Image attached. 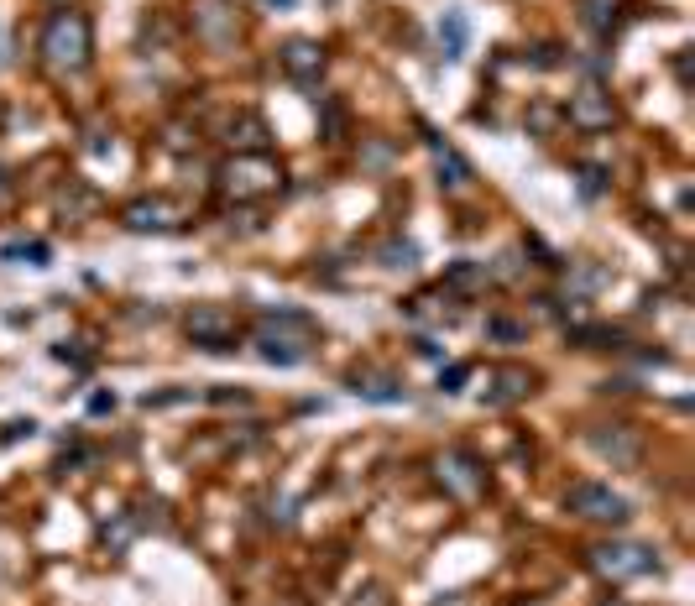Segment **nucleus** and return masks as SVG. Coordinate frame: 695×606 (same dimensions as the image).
Instances as JSON below:
<instances>
[{
    "instance_id": "f257e3e1",
    "label": "nucleus",
    "mask_w": 695,
    "mask_h": 606,
    "mask_svg": "<svg viewBox=\"0 0 695 606\" xmlns=\"http://www.w3.org/2000/svg\"><path fill=\"white\" fill-rule=\"evenodd\" d=\"M42 48V63L53 68V74H79V68L89 63V53H95V32H89V16L84 11H53L48 27H42L37 37Z\"/></svg>"
},
{
    "instance_id": "f03ea898",
    "label": "nucleus",
    "mask_w": 695,
    "mask_h": 606,
    "mask_svg": "<svg viewBox=\"0 0 695 606\" xmlns=\"http://www.w3.org/2000/svg\"><path fill=\"white\" fill-rule=\"evenodd\" d=\"M257 351H262L267 366H304L309 351H314V319L293 314V309L262 314V324H257Z\"/></svg>"
},
{
    "instance_id": "7ed1b4c3",
    "label": "nucleus",
    "mask_w": 695,
    "mask_h": 606,
    "mask_svg": "<svg viewBox=\"0 0 695 606\" xmlns=\"http://www.w3.org/2000/svg\"><path fill=\"white\" fill-rule=\"evenodd\" d=\"M215 183H220V194L225 199H267L277 183H283V168L267 157V152H236L225 162V168L215 173Z\"/></svg>"
},
{
    "instance_id": "20e7f679",
    "label": "nucleus",
    "mask_w": 695,
    "mask_h": 606,
    "mask_svg": "<svg viewBox=\"0 0 695 606\" xmlns=\"http://www.w3.org/2000/svg\"><path fill=\"white\" fill-rule=\"evenodd\" d=\"M586 565L601 580L622 586V580H638L648 570H659V559H654V549H648V544H591L586 549Z\"/></svg>"
},
{
    "instance_id": "39448f33",
    "label": "nucleus",
    "mask_w": 695,
    "mask_h": 606,
    "mask_svg": "<svg viewBox=\"0 0 695 606\" xmlns=\"http://www.w3.org/2000/svg\"><path fill=\"white\" fill-rule=\"evenodd\" d=\"M121 225L136 230V236H173V230L189 225V209L168 194H152V199H136L121 209Z\"/></svg>"
},
{
    "instance_id": "423d86ee",
    "label": "nucleus",
    "mask_w": 695,
    "mask_h": 606,
    "mask_svg": "<svg viewBox=\"0 0 695 606\" xmlns=\"http://www.w3.org/2000/svg\"><path fill=\"white\" fill-rule=\"evenodd\" d=\"M565 502H570V512H581L586 523H612L617 528V523L633 518V502L617 497L612 486H601V481H575Z\"/></svg>"
},
{
    "instance_id": "0eeeda50",
    "label": "nucleus",
    "mask_w": 695,
    "mask_h": 606,
    "mask_svg": "<svg viewBox=\"0 0 695 606\" xmlns=\"http://www.w3.org/2000/svg\"><path fill=\"white\" fill-rule=\"evenodd\" d=\"M183 330L199 351H236V314L220 309V303H199V309L183 319Z\"/></svg>"
},
{
    "instance_id": "6e6552de",
    "label": "nucleus",
    "mask_w": 695,
    "mask_h": 606,
    "mask_svg": "<svg viewBox=\"0 0 695 606\" xmlns=\"http://www.w3.org/2000/svg\"><path fill=\"white\" fill-rule=\"evenodd\" d=\"M439 481H445L450 497L471 502V497L486 492V465L471 450H445V455H439Z\"/></svg>"
},
{
    "instance_id": "1a4fd4ad",
    "label": "nucleus",
    "mask_w": 695,
    "mask_h": 606,
    "mask_svg": "<svg viewBox=\"0 0 695 606\" xmlns=\"http://www.w3.org/2000/svg\"><path fill=\"white\" fill-rule=\"evenodd\" d=\"M570 126H581V131H612V121H617V105H612V95L601 84H586V89H575L570 95Z\"/></svg>"
},
{
    "instance_id": "9d476101",
    "label": "nucleus",
    "mask_w": 695,
    "mask_h": 606,
    "mask_svg": "<svg viewBox=\"0 0 695 606\" xmlns=\"http://www.w3.org/2000/svg\"><path fill=\"white\" fill-rule=\"evenodd\" d=\"M591 450L601 460H612L617 471H633V465L643 460V445H638V434L628 424H596L591 429Z\"/></svg>"
},
{
    "instance_id": "9b49d317",
    "label": "nucleus",
    "mask_w": 695,
    "mask_h": 606,
    "mask_svg": "<svg viewBox=\"0 0 695 606\" xmlns=\"http://www.w3.org/2000/svg\"><path fill=\"white\" fill-rule=\"evenodd\" d=\"M277 63H283V74L293 79V84H319V74H324V48L319 42H309V37H293V42H283V53H277Z\"/></svg>"
},
{
    "instance_id": "f8f14e48",
    "label": "nucleus",
    "mask_w": 695,
    "mask_h": 606,
    "mask_svg": "<svg viewBox=\"0 0 695 606\" xmlns=\"http://www.w3.org/2000/svg\"><path fill=\"white\" fill-rule=\"evenodd\" d=\"M424 142H429V152H434V173H439V189L445 194H460V189H471V162L460 157L445 136H434V131H424Z\"/></svg>"
},
{
    "instance_id": "ddd939ff",
    "label": "nucleus",
    "mask_w": 695,
    "mask_h": 606,
    "mask_svg": "<svg viewBox=\"0 0 695 606\" xmlns=\"http://www.w3.org/2000/svg\"><path fill=\"white\" fill-rule=\"evenodd\" d=\"M534 392V377H528V366H497L492 377H486L481 387V403L486 408H507V403H518Z\"/></svg>"
},
{
    "instance_id": "4468645a",
    "label": "nucleus",
    "mask_w": 695,
    "mask_h": 606,
    "mask_svg": "<svg viewBox=\"0 0 695 606\" xmlns=\"http://www.w3.org/2000/svg\"><path fill=\"white\" fill-rule=\"evenodd\" d=\"M194 27L204 42H230L236 37V6H230V0H204L194 11Z\"/></svg>"
},
{
    "instance_id": "2eb2a0df",
    "label": "nucleus",
    "mask_w": 695,
    "mask_h": 606,
    "mask_svg": "<svg viewBox=\"0 0 695 606\" xmlns=\"http://www.w3.org/2000/svg\"><path fill=\"white\" fill-rule=\"evenodd\" d=\"M351 392H356V398H366V403H403L408 398V387L398 377H387V371H356Z\"/></svg>"
},
{
    "instance_id": "dca6fc26",
    "label": "nucleus",
    "mask_w": 695,
    "mask_h": 606,
    "mask_svg": "<svg viewBox=\"0 0 695 606\" xmlns=\"http://www.w3.org/2000/svg\"><path fill=\"white\" fill-rule=\"evenodd\" d=\"M466 48H471V16L460 6H450L445 16H439V53L455 63V58H466Z\"/></svg>"
},
{
    "instance_id": "f3484780",
    "label": "nucleus",
    "mask_w": 695,
    "mask_h": 606,
    "mask_svg": "<svg viewBox=\"0 0 695 606\" xmlns=\"http://www.w3.org/2000/svg\"><path fill=\"white\" fill-rule=\"evenodd\" d=\"M267 121H262V115H236V121H230V136H225V142L230 147H236V152H267Z\"/></svg>"
},
{
    "instance_id": "a211bd4d",
    "label": "nucleus",
    "mask_w": 695,
    "mask_h": 606,
    "mask_svg": "<svg viewBox=\"0 0 695 606\" xmlns=\"http://www.w3.org/2000/svg\"><path fill=\"white\" fill-rule=\"evenodd\" d=\"M486 283H492V267L486 262H455L445 272V293H481Z\"/></svg>"
},
{
    "instance_id": "6ab92c4d",
    "label": "nucleus",
    "mask_w": 695,
    "mask_h": 606,
    "mask_svg": "<svg viewBox=\"0 0 695 606\" xmlns=\"http://www.w3.org/2000/svg\"><path fill=\"white\" fill-rule=\"evenodd\" d=\"M413 319H429V324H455L460 319V309H455V298L439 288V293H429V298H413V309H408Z\"/></svg>"
},
{
    "instance_id": "aec40b11",
    "label": "nucleus",
    "mask_w": 695,
    "mask_h": 606,
    "mask_svg": "<svg viewBox=\"0 0 695 606\" xmlns=\"http://www.w3.org/2000/svg\"><path fill=\"white\" fill-rule=\"evenodd\" d=\"M0 262H11V267H48L53 262V246L48 241H11V246H0Z\"/></svg>"
},
{
    "instance_id": "412c9836",
    "label": "nucleus",
    "mask_w": 695,
    "mask_h": 606,
    "mask_svg": "<svg viewBox=\"0 0 695 606\" xmlns=\"http://www.w3.org/2000/svg\"><path fill=\"white\" fill-rule=\"evenodd\" d=\"M607 283H612L607 267H596V262H570V288H575V298H591L596 288H607Z\"/></svg>"
},
{
    "instance_id": "4be33fe9",
    "label": "nucleus",
    "mask_w": 695,
    "mask_h": 606,
    "mask_svg": "<svg viewBox=\"0 0 695 606\" xmlns=\"http://www.w3.org/2000/svg\"><path fill=\"white\" fill-rule=\"evenodd\" d=\"M575 189H581V199H586V204H596L601 194L612 189V173H607V168H596V162H586V168L575 173Z\"/></svg>"
},
{
    "instance_id": "5701e85b",
    "label": "nucleus",
    "mask_w": 695,
    "mask_h": 606,
    "mask_svg": "<svg viewBox=\"0 0 695 606\" xmlns=\"http://www.w3.org/2000/svg\"><path fill=\"white\" fill-rule=\"evenodd\" d=\"M377 256H382V267H387V272H408V267H419V246H413V241H387Z\"/></svg>"
},
{
    "instance_id": "b1692460",
    "label": "nucleus",
    "mask_w": 695,
    "mask_h": 606,
    "mask_svg": "<svg viewBox=\"0 0 695 606\" xmlns=\"http://www.w3.org/2000/svg\"><path fill=\"white\" fill-rule=\"evenodd\" d=\"M486 340L518 345V340H528V324L523 319H507V314H492V319H486Z\"/></svg>"
},
{
    "instance_id": "393cba45",
    "label": "nucleus",
    "mask_w": 695,
    "mask_h": 606,
    "mask_svg": "<svg viewBox=\"0 0 695 606\" xmlns=\"http://www.w3.org/2000/svg\"><path fill=\"white\" fill-rule=\"evenodd\" d=\"M581 21L591 32H607L612 27V0H581Z\"/></svg>"
},
{
    "instance_id": "a878e982",
    "label": "nucleus",
    "mask_w": 695,
    "mask_h": 606,
    "mask_svg": "<svg viewBox=\"0 0 695 606\" xmlns=\"http://www.w3.org/2000/svg\"><path fill=\"white\" fill-rule=\"evenodd\" d=\"M58 204H63L68 220H79V215H89V209H95V194H89V189H63Z\"/></svg>"
},
{
    "instance_id": "bb28decb",
    "label": "nucleus",
    "mask_w": 695,
    "mask_h": 606,
    "mask_svg": "<svg viewBox=\"0 0 695 606\" xmlns=\"http://www.w3.org/2000/svg\"><path fill=\"white\" fill-rule=\"evenodd\" d=\"M466 382H471V366L466 361H455L450 371H439V392H450V398H455V392H466Z\"/></svg>"
},
{
    "instance_id": "cd10ccee",
    "label": "nucleus",
    "mask_w": 695,
    "mask_h": 606,
    "mask_svg": "<svg viewBox=\"0 0 695 606\" xmlns=\"http://www.w3.org/2000/svg\"><path fill=\"white\" fill-rule=\"evenodd\" d=\"M528 126H534L539 136H554V126H560V110H554V105H534V110H528Z\"/></svg>"
},
{
    "instance_id": "c85d7f7f",
    "label": "nucleus",
    "mask_w": 695,
    "mask_h": 606,
    "mask_svg": "<svg viewBox=\"0 0 695 606\" xmlns=\"http://www.w3.org/2000/svg\"><path fill=\"white\" fill-rule=\"evenodd\" d=\"M84 340H63V345H53V356L58 361H74V366H89V351H79Z\"/></svg>"
},
{
    "instance_id": "c756f323",
    "label": "nucleus",
    "mask_w": 695,
    "mask_h": 606,
    "mask_svg": "<svg viewBox=\"0 0 695 606\" xmlns=\"http://www.w3.org/2000/svg\"><path fill=\"white\" fill-rule=\"evenodd\" d=\"M534 68H560V48H554V42H544V48H534Z\"/></svg>"
},
{
    "instance_id": "7c9ffc66",
    "label": "nucleus",
    "mask_w": 695,
    "mask_h": 606,
    "mask_svg": "<svg viewBox=\"0 0 695 606\" xmlns=\"http://www.w3.org/2000/svg\"><path fill=\"white\" fill-rule=\"evenodd\" d=\"M183 398H189V392H147V408H168V403H183Z\"/></svg>"
},
{
    "instance_id": "2f4dec72",
    "label": "nucleus",
    "mask_w": 695,
    "mask_h": 606,
    "mask_svg": "<svg viewBox=\"0 0 695 606\" xmlns=\"http://www.w3.org/2000/svg\"><path fill=\"white\" fill-rule=\"evenodd\" d=\"M89 413H115V392H95V398H89Z\"/></svg>"
},
{
    "instance_id": "473e14b6",
    "label": "nucleus",
    "mask_w": 695,
    "mask_h": 606,
    "mask_svg": "<svg viewBox=\"0 0 695 606\" xmlns=\"http://www.w3.org/2000/svg\"><path fill=\"white\" fill-rule=\"evenodd\" d=\"M37 424H32V418H16V424H6V445H11V439H21V434H32Z\"/></svg>"
},
{
    "instance_id": "72a5a7b5",
    "label": "nucleus",
    "mask_w": 695,
    "mask_h": 606,
    "mask_svg": "<svg viewBox=\"0 0 695 606\" xmlns=\"http://www.w3.org/2000/svg\"><path fill=\"white\" fill-rule=\"evenodd\" d=\"M356 606H392V601H387V591H366Z\"/></svg>"
},
{
    "instance_id": "f704fd0d",
    "label": "nucleus",
    "mask_w": 695,
    "mask_h": 606,
    "mask_svg": "<svg viewBox=\"0 0 695 606\" xmlns=\"http://www.w3.org/2000/svg\"><path fill=\"white\" fill-rule=\"evenodd\" d=\"M262 6H272V11H293L298 0H262Z\"/></svg>"
},
{
    "instance_id": "c9c22d12",
    "label": "nucleus",
    "mask_w": 695,
    "mask_h": 606,
    "mask_svg": "<svg viewBox=\"0 0 695 606\" xmlns=\"http://www.w3.org/2000/svg\"><path fill=\"white\" fill-rule=\"evenodd\" d=\"M6 194H11V173H6V168H0V199H6Z\"/></svg>"
},
{
    "instance_id": "e433bc0d",
    "label": "nucleus",
    "mask_w": 695,
    "mask_h": 606,
    "mask_svg": "<svg viewBox=\"0 0 695 606\" xmlns=\"http://www.w3.org/2000/svg\"><path fill=\"white\" fill-rule=\"evenodd\" d=\"M601 606H622V601H601Z\"/></svg>"
},
{
    "instance_id": "4c0bfd02",
    "label": "nucleus",
    "mask_w": 695,
    "mask_h": 606,
    "mask_svg": "<svg viewBox=\"0 0 695 606\" xmlns=\"http://www.w3.org/2000/svg\"><path fill=\"white\" fill-rule=\"evenodd\" d=\"M63 6H68V0H63Z\"/></svg>"
}]
</instances>
